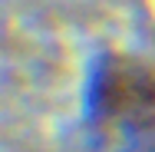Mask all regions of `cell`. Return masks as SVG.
I'll list each match as a JSON object with an SVG mask.
<instances>
[{"mask_svg":"<svg viewBox=\"0 0 155 152\" xmlns=\"http://www.w3.org/2000/svg\"><path fill=\"white\" fill-rule=\"evenodd\" d=\"M89 152H155V66L102 53L86 83Z\"/></svg>","mask_w":155,"mask_h":152,"instance_id":"6da1fadb","label":"cell"}]
</instances>
